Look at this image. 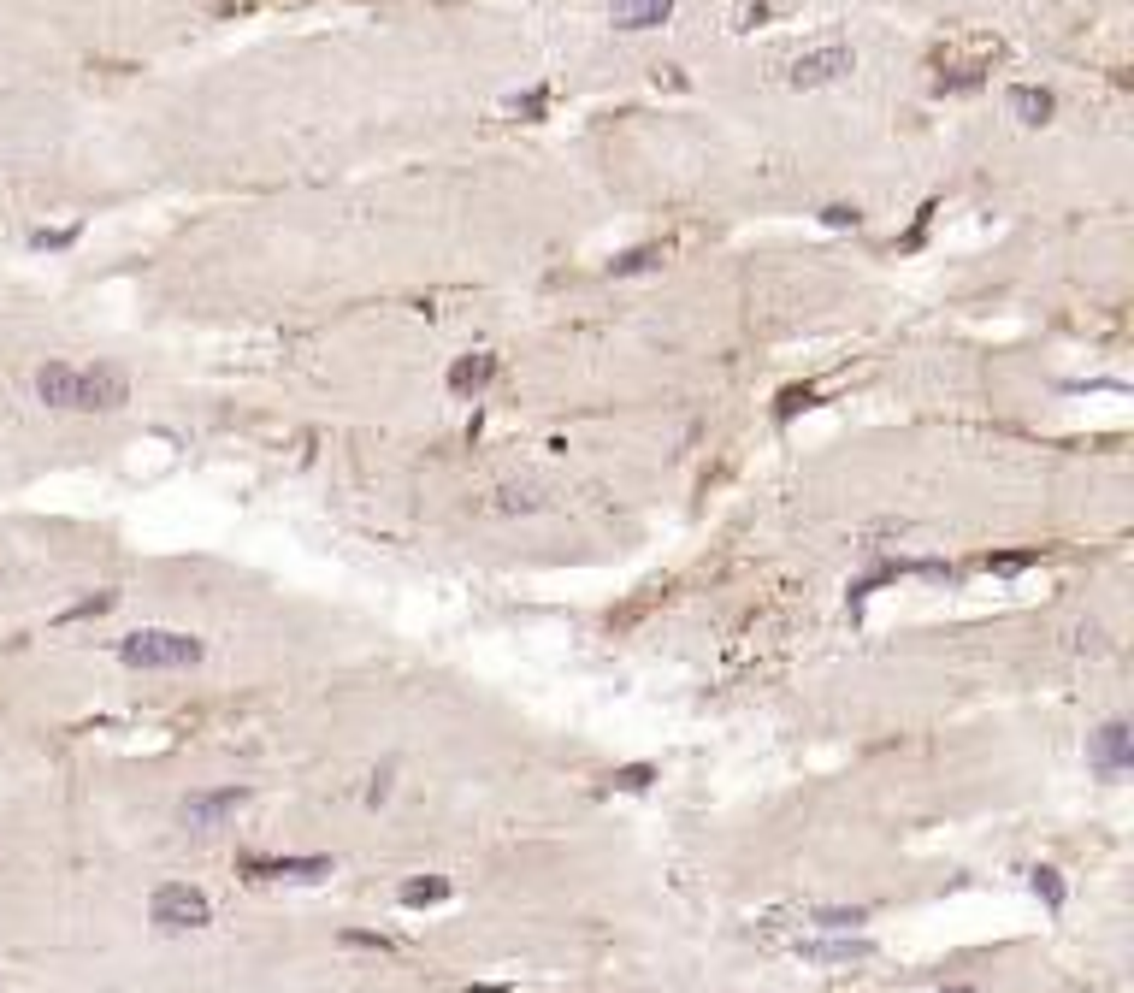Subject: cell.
Here are the masks:
<instances>
[{
	"mask_svg": "<svg viewBox=\"0 0 1134 993\" xmlns=\"http://www.w3.org/2000/svg\"><path fill=\"white\" fill-rule=\"evenodd\" d=\"M36 397L48 408H71V414H107V408L130 402V379L113 361H42Z\"/></svg>",
	"mask_w": 1134,
	"mask_h": 993,
	"instance_id": "cell-1",
	"label": "cell"
},
{
	"mask_svg": "<svg viewBox=\"0 0 1134 993\" xmlns=\"http://www.w3.org/2000/svg\"><path fill=\"white\" fill-rule=\"evenodd\" d=\"M201 657H207V645L195 633H178V627H142V633L119 639L125 668H195Z\"/></svg>",
	"mask_w": 1134,
	"mask_h": 993,
	"instance_id": "cell-2",
	"label": "cell"
},
{
	"mask_svg": "<svg viewBox=\"0 0 1134 993\" xmlns=\"http://www.w3.org/2000/svg\"><path fill=\"white\" fill-rule=\"evenodd\" d=\"M148 917L166 928V934H189V928L213 923V899H207L201 887H189V881H166V887H154Z\"/></svg>",
	"mask_w": 1134,
	"mask_h": 993,
	"instance_id": "cell-3",
	"label": "cell"
},
{
	"mask_svg": "<svg viewBox=\"0 0 1134 993\" xmlns=\"http://www.w3.org/2000/svg\"><path fill=\"white\" fill-rule=\"evenodd\" d=\"M851 71H857V48L827 42V48L798 54V60L786 66V83H792V89H827V83H839V77H851Z\"/></svg>",
	"mask_w": 1134,
	"mask_h": 993,
	"instance_id": "cell-4",
	"label": "cell"
},
{
	"mask_svg": "<svg viewBox=\"0 0 1134 993\" xmlns=\"http://www.w3.org/2000/svg\"><path fill=\"white\" fill-rule=\"evenodd\" d=\"M1087 763H1093V775L1099 781H1123L1134 769V733L1129 722H1105V728L1087 739Z\"/></svg>",
	"mask_w": 1134,
	"mask_h": 993,
	"instance_id": "cell-5",
	"label": "cell"
},
{
	"mask_svg": "<svg viewBox=\"0 0 1134 993\" xmlns=\"http://www.w3.org/2000/svg\"><path fill=\"white\" fill-rule=\"evenodd\" d=\"M249 804V787H213V793H189L184 804H178V822L184 828H195V834H207V828H219L225 816H237Z\"/></svg>",
	"mask_w": 1134,
	"mask_h": 993,
	"instance_id": "cell-6",
	"label": "cell"
},
{
	"mask_svg": "<svg viewBox=\"0 0 1134 993\" xmlns=\"http://www.w3.org/2000/svg\"><path fill=\"white\" fill-rule=\"evenodd\" d=\"M237 869L249 881H319L331 875V858H243Z\"/></svg>",
	"mask_w": 1134,
	"mask_h": 993,
	"instance_id": "cell-7",
	"label": "cell"
},
{
	"mask_svg": "<svg viewBox=\"0 0 1134 993\" xmlns=\"http://www.w3.org/2000/svg\"><path fill=\"white\" fill-rule=\"evenodd\" d=\"M1005 107H1010V119H1016V125L1040 131V125H1052V113H1058V95H1052V89H1040V83H1010Z\"/></svg>",
	"mask_w": 1134,
	"mask_h": 993,
	"instance_id": "cell-8",
	"label": "cell"
},
{
	"mask_svg": "<svg viewBox=\"0 0 1134 993\" xmlns=\"http://www.w3.org/2000/svg\"><path fill=\"white\" fill-rule=\"evenodd\" d=\"M674 18V0H609L615 30H662Z\"/></svg>",
	"mask_w": 1134,
	"mask_h": 993,
	"instance_id": "cell-9",
	"label": "cell"
},
{
	"mask_svg": "<svg viewBox=\"0 0 1134 993\" xmlns=\"http://www.w3.org/2000/svg\"><path fill=\"white\" fill-rule=\"evenodd\" d=\"M798 958L804 964H863L875 958L869 940H798Z\"/></svg>",
	"mask_w": 1134,
	"mask_h": 993,
	"instance_id": "cell-10",
	"label": "cell"
},
{
	"mask_svg": "<svg viewBox=\"0 0 1134 993\" xmlns=\"http://www.w3.org/2000/svg\"><path fill=\"white\" fill-rule=\"evenodd\" d=\"M491 379H497V355H461V361L449 367V391H455V397H479Z\"/></svg>",
	"mask_w": 1134,
	"mask_h": 993,
	"instance_id": "cell-11",
	"label": "cell"
},
{
	"mask_svg": "<svg viewBox=\"0 0 1134 993\" xmlns=\"http://www.w3.org/2000/svg\"><path fill=\"white\" fill-rule=\"evenodd\" d=\"M449 899V881L443 875H426V881H408L402 887V905H443Z\"/></svg>",
	"mask_w": 1134,
	"mask_h": 993,
	"instance_id": "cell-12",
	"label": "cell"
},
{
	"mask_svg": "<svg viewBox=\"0 0 1134 993\" xmlns=\"http://www.w3.org/2000/svg\"><path fill=\"white\" fill-rule=\"evenodd\" d=\"M1034 893L1046 899V911H1064V899H1070V893H1064V875H1058V869H1046V863L1034 869Z\"/></svg>",
	"mask_w": 1134,
	"mask_h": 993,
	"instance_id": "cell-13",
	"label": "cell"
},
{
	"mask_svg": "<svg viewBox=\"0 0 1134 993\" xmlns=\"http://www.w3.org/2000/svg\"><path fill=\"white\" fill-rule=\"evenodd\" d=\"M656 261H662V249H627V255L609 266V272H615V278H632V272H650Z\"/></svg>",
	"mask_w": 1134,
	"mask_h": 993,
	"instance_id": "cell-14",
	"label": "cell"
},
{
	"mask_svg": "<svg viewBox=\"0 0 1134 993\" xmlns=\"http://www.w3.org/2000/svg\"><path fill=\"white\" fill-rule=\"evenodd\" d=\"M810 923H816V928H833V934H845V928L863 923V911H810Z\"/></svg>",
	"mask_w": 1134,
	"mask_h": 993,
	"instance_id": "cell-15",
	"label": "cell"
},
{
	"mask_svg": "<svg viewBox=\"0 0 1134 993\" xmlns=\"http://www.w3.org/2000/svg\"><path fill=\"white\" fill-rule=\"evenodd\" d=\"M656 781V769L650 763H632V769H615V787H627V793H644Z\"/></svg>",
	"mask_w": 1134,
	"mask_h": 993,
	"instance_id": "cell-16",
	"label": "cell"
},
{
	"mask_svg": "<svg viewBox=\"0 0 1134 993\" xmlns=\"http://www.w3.org/2000/svg\"><path fill=\"white\" fill-rule=\"evenodd\" d=\"M101 609H113V592H95V597H83V603H71L60 621H83V615H101Z\"/></svg>",
	"mask_w": 1134,
	"mask_h": 993,
	"instance_id": "cell-17",
	"label": "cell"
},
{
	"mask_svg": "<svg viewBox=\"0 0 1134 993\" xmlns=\"http://www.w3.org/2000/svg\"><path fill=\"white\" fill-rule=\"evenodd\" d=\"M1028 562H1040V550H1016V556H987V568H999V574H1016V568H1028Z\"/></svg>",
	"mask_w": 1134,
	"mask_h": 993,
	"instance_id": "cell-18",
	"label": "cell"
},
{
	"mask_svg": "<svg viewBox=\"0 0 1134 993\" xmlns=\"http://www.w3.org/2000/svg\"><path fill=\"white\" fill-rule=\"evenodd\" d=\"M810 402H816V391H810V385H804V391L792 385V391L780 397V420H792V414H798V408H810Z\"/></svg>",
	"mask_w": 1134,
	"mask_h": 993,
	"instance_id": "cell-19",
	"label": "cell"
},
{
	"mask_svg": "<svg viewBox=\"0 0 1134 993\" xmlns=\"http://www.w3.org/2000/svg\"><path fill=\"white\" fill-rule=\"evenodd\" d=\"M821 219H827V225H833V231H845V225H857V219H863V213H857V207H845V201H839V207H821Z\"/></svg>",
	"mask_w": 1134,
	"mask_h": 993,
	"instance_id": "cell-20",
	"label": "cell"
},
{
	"mask_svg": "<svg viewBox=\"0 0 1134 993\" xmlns=\"http://www.w3.org/2000/svg\"><path fill=\"white\" fill-rule=\"evenodd\" d=\"M30 243H36V249H65V243H77V225H71V231H36Z\"/></svg>",
	"mask_w": 1134,
	"mask_h": 993,
	"instance_id": "cell-21",
	"label": "cell"
},
{
	"mask_svg": "<svg viewBox=\"0 0 1134 993\" xmlns=\"http://www.w3.org/2000/svg\"><path fill=\"white\" fill-rule=\"evenodd\" d=\"M343 946H378V952H390V940H384V934H361V928H349V934H343Z\"/></svg>",
	"mask_w": 1134,
	"mask_h": 993,
	"instance_id": "cell-22",
	"label": "cell"
},
{
	"mask_svg": "<svg viewBox=\"0 0 1134 993\" xmlns=\"http://www.w3.org/2000/svg\"><path fill=\"white\" fill-rule=\"evenodd\" d=\"M762 18H768V6H762V0H756V6H745V12H739V30H756V24H762Z\"/></svg>",
	"mask_w": 1134,
	"mask_h": 993,
	"instance_id": "cell-23",
	"label": "cell"
},
{
	"mask_svg": "<svg viewBox=\"0 0 1134 993\" xmlns=\"http://www.w3.org/2000/svg\"><path fill=\"white\" fill-rule=\"evenodd\" d=\"M951 993H969V988H951Z\"/></svg>",
	"mask_w": 1134,
	"mask_h": 993,
	"instance_id": "cell-24",
	"label": "cell"
}]
</instances>
